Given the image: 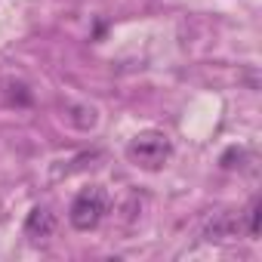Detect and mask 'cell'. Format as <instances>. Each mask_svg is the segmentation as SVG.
Wrapping results in <instances>:
<instances>
[{
  "instance_id": "7a4b0ae2",
  "label": "cell",
  "mask_w": 262,
  "mask_h": 262,
  "mask_svg": "<svg viewBox=\"0 0 262 262\" xmlns=\"http://www.w3.org/2000/svg\"><path fill=\"white\" fill-rule=\"evenodd\" d=\"M108 213V194L102 185H86L77 191V198L71 201V210H68V222L77 228V231H93L102 216Z\"/></svg>"
},
{
  "instance_id": "277c9868",
  "label": "cell",
  "mask_w": 262,
  "mask_h": 262,
  "mask_svg": "<svg viewBox=\"0 0 262 262\" xmlns=\"http://www.w3.org/2000/svg\"><path fill=\"white\" fill-rule=\"evenodd\" d=\"M237 231H241V213H234V210H225V213H216L207 225H204V241H231V237H237Z\"/></svg>"
},
{
  "instance_id": "52a82bcc",
  "label": "cell",
  "mask_w": 262,
  "mask_h": 262,
  "mask_svg": "<svg viewBox=\"0 0 262 262\" xmlns=\"http://www.w3.org/2000/svg\"><path fill=\"white\" fill-rule=\"evenodd\" d=\"M7 96H10V102H19V105L31 102V93L25 90V83H7Z\"/></svg>"
},
{
  "instance_id": "6da1fadb",
  "label": "cell",
  "mask_w": 262,
  "mask_h": 262,
  "mask_svg": "<svg viewBox=\"0 0 262 262\" xmlns=\"http://www.w3.org/2000/svg\"><path fill=\"white\" fill-rule=\"evenodd\" d=\"M170 155H173V142L164 129H142V133H136L126 142L129 164L139 167V170H148V173L161 170L170 161Z\"/></svg>"
},
{
  "instance_id": "3957f363",
  "label": "cell",
  "mask_w": 262,
  "mask_h": 262,
  "mask_svg": "<svg viewBox=\"0 0 262 262\" xmlns=\"http://www.w3.org/2000/svg\"><path fill=\"white\" fill-rule=\"evenodd\" d=\"M56 234V213L47 207H34L25 219V237H31L34 244H43Z\"/></svg>"
},
{
  "instance_id": "5b68a950",
  "label": "cell",
  "mask_w": 262,
  "mask_h": 262,
  "mask_svg": "<svg viewBox=\"0 0 262 262\" xmlns=\"http://www.w3.org/2000/svg\"><path fill=\"white\" fill-rule=\"evenodd\" d=\"M65 120L77 129H93L99 123V108L90 102H65Z\"/></svg>"
},
{
  "instance_id": "8992f818",
  "label": "cell",
  "mask_w": 262,
  "mask_h": 262,
  "mask_svg": "<svg viewBox=\"0 0 262 262\" xmlns=\"http://www.w3.org/2000/svg\"><path fill=\"white\" fill-rule=\"evenodd\" d=\"M259 210H262V201L253 198V204H250V210H247V234H250V237L259 234Z\"/></svg>"
}]
</instances>
